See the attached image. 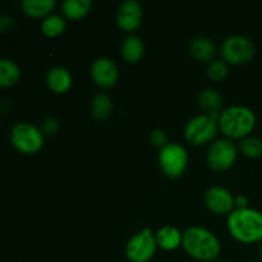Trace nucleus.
I'll return each instance as SVG.
<instances>
[{"label":"nucleus","instance_id":"nucleus-7","mask_svg":"<svg viewBox=\"0 0 262 262\" xmlns=\"http://www.w3.org/2000/svg\"><path fill=\"white\" fill-rule=\"evenodd\" d=\"M220 54L223 60L228 64H246L253 59L256 54V46L251 38L243 35H230L223 41Z\"/></svg>","mask_w":262,"mask_h":262},{"label":"nucleus","instance_id":"nucleus-13","mask_svg":"<svg viewBox=\"0 0 262 262\" xmlns=\"http://www.w3.org/2000/svg\"><path fill=\"white\" fill-rule=\"evenodd\" d=\"M46 84L51 91L56 94H64L73 84V77L66 67L56 66L49 69L46 73Z\"/></svg>","mask_w":262,"mask_h":262},{"label":"nucleus","instance_id":"nucleus-29","mask_svg":"<svg viewBox=\"0 0 262 262\" xmlns=\"http://www.w3.org/2000/svg\"><path fill=\"white\" fill-rule=\"evenodd\" d=\"M260 255H261V258H262V242H261V246H260Z\"/></svg>","mask_w":262,"mask_h":262},{"label":"nucleus","instance_id":"nucleus-4","mask_svg":"<svg viewBox=\"0 0 262 262\" xmlns=\"http://www.w3.org/2000/svg\"><path fill=\"white\" fill-rule=\"evenodd\" d=\"M9 140L13 147L20 154L32 155L42 148L45 135L40 127L30 122H18L12 127Z\"/></svg>","mask_w":262,"mask_h":262},{"label":"nucleus","instance_id":"nucleus-11","mask_svg":"<svg viewBox=\"0 0 262 262\" xmlns=\"http://www.w3.org/2000/svg\"><path fill=\"white\" fill-rule=\"evenodd\" d=\"M204 201L207 209L215 214H230L235 209L234 196L229 189L222 186L210 187L205 193Z\"/></svg>","mask_w":262,"mask_h":262},{"label":"nucleus","instance_id":"nucleus-22","mask_svg":"<svg viewBox=\"0 0 262 262\" xmlns=\"http://www.w3.org/2000/svg\"><path fill=\"white\" fill-rule=\"evenodd\" d=\"M66 27V18L60 14H54V13L43 18L40 25L41 32L48 37H56V36L61 35Z\"/></svg>","mask_w":262,"mask_h":262},{"label":"nucleus","instance_id":"nucleus-24","mask_svg":"<svg viewBox=\"0 0 262 262\" xmlns=\"http://www.w3.org/2000/svg\"><path fill=\"white\" fill-rule=\"evenodd\" d=\"M228 72H229V66L223 59H215L210 61L206 68L207 76L212 81H222L228 76Z\"/></svg>","mask_w":262,"mask_h":262},{"label":"nucleus","instance_id":"nucleus-12","mask_svg":"<svg viewBox=\"0 0 262 262\" xmlns=\"http://www.w3.org/2000/svg\"><path fill=\"white\" fill-rule=\"evenodd\" d=\"M143 19L142 4L137 0H125L117 12V25L120 30L132 32L137 30Z\"/></svg>","mask_w":262,"mask_h":262},{"label":"nucleus","instance_id":"nucleus-8","mask_svg":"<svg viewBox=\"0 0 262 262\" xmlns=\"http://www.w3.org/2000/svg\"><path fill=\"white\" fill-rule=\"evenodd\" d=\"M217 130V119L209 114H200L188 120L184 127V137L192 145L201 146L214 140Z\"/></svg>","mask_w":262,"mask_h":262},{"label":"nucleus","instance_id":"nucleus-14","mask_svg":"<svg viewBox=\"0 0 262 262\" xmlns=\"http://www.w3.org/2000/svg\"><path fill=\"white\" fill-rule=\"evenodd\" d=\"M189 53L196 60L210 63L214 60V56L216 55V46L211 38L199 36L189 43Z\"/></svg>","mask_w":262,"mask_h":262},{"label":"nucleus","instance_id":"nucleus-10","mask_svg":"<svg viewBox=\"0 0 262 262\" xmlns=\"http://www.w3.org/2000/svg\"><path fill=\"white\" fill-rule=\"evenodd\" d=\"M90 74L95 83L104 89H109L117 83L119 78V69L115 61L107 56H100L92 61Z\"/></svg>","mask_w":262,"mask_h":262},{"label":"nucleus","instance_id":"nucleus-28","mask_svg":"<svg viewBox=\"0 0 262 262\" xmlns=\"http://www.w3.org/2000/svg\"><path fill=\"white\" fill-rule=\"evenodd\" d=\"M234 206L235 209H246L248 207V199L246 194H237L234 196Z\"/></svg>","mask_w":262,"mask_h":262},{"label":"nucleus","instance_id":"nucleus-27","mask_svg":"<svg viewBox=\"0 0 262 262\" xmlns=\"http://www.w3.org/2000/svg\"><path fill=\"white\" fill-rule=\"evenodd\" d=\"M14 26V18L8 14L0 15V33H4L10 31Z\"/></svg>","mask_w":262,"mask_h":262},{"label":"nucleus","instance_id":"nucleus-6","mask_svg":"<svg viewBox=\"0 0 262 262\" xmlns=\"http://www.w3.org/2000/svg\"><path fill=\"white\" fill-rule=\"evenodd\" d=\"M161 171L169 178H179L188 165V152L178 142H169L160 148L158 156Z\"/></svg>","mask_w":262,"mask_h":262},{"label":"nucleus","instance_id":"nucleus-15","mask_svg":"<svg viewBox=\"0 0 262 262\" xmlns=\"http://www.w3.org/2000/svg\"><path fill=\"white\" fill-rule=\"evenodd\" d=\"M155 234L158 246L164 251H174L182 246L183 233L173 225H165L160 228Z\"/></svg>","mask_w":262,"mask_h":262},{"label":"nucleus","instance_id":"nucleus-1","mask_svg":"<svg viewBox=\"0 0 262 262\" xmlns=\"http://www.w3.org/2000/svg\"><path fill=\"white\" fill-rule=\"evenodd\" d=\"M182 246L191 257L199 261H215L222 252V245L216 235L211 230L199 225L184 230Z\"/></svg>","mask_w":262,"mask_h":262},{"label":"nucleus","instance_id":"nucleus-5","mask_svg":"<svg viewBox=\"0 0 262 262\" xmlns=\"http://www.w3.org/2000/svg\"><path fill=\"white\" fill-rule=\"evenodd\" d=\"M156 234L150 227L133 234L125 245V256L130 262H148L158 251Z\"/></svg>","mask_w":262,"mask_h":262},{"label":"nucleus","instance_id":"nucleus-20","mask_svg":"<svg viewBox=\"0 0 262 262\" xmlns=\"http://www.w3.org/2000/svg\"><path fill=\"white\" fill-rule=\"evenodd\" d=\"M92 9L91 0H64L61 3L63 14L69 19H81Z\"/></svg>","mask_w":262,"mask_h":262},{"label":"nucleus","instance_id":"nucleus-26","mask_svg":"<svg viewBox=\"0 0 262 262\" xmlns=\"http://www.w3.org/2000/svg\"><path fill=\"white\" fill-rule=\"evenodd\" d=\"M40 129L42 130L43 135H54L59 129V122L54 117L43 118L40 124Z\"/></svg>","mask_w":262,"mask_h":262},{"label":"nucleus","instance_id":"nucleus-2","mask_svg":"<svg viewBox=\"0 0 262 262\" xmlns=\"http://www.w3.org/2000/svg\"><path fill=\"white\" fill-rule=\"evenodd\" d=\"M228 230L241 243L262 242V212L246 207L234 209L227 219Z\"/></svg>","mask_w":262,"mask_h":262},{"label":"nucleus","instance_id":"nucleus-19","mask_svg":"<svg viewBox=\"0 0 262 262\" xmlns=\"http://www.w3.org/2000/svg\"><path fill=\"white\" fill-rule=\"evenodd\" d=\"M25 14L32 18L48 17L56 8L55 0H23L20 3Z\"/></svg>","mask_w":262,"mask_h":262},{"label":"nucleus","instance_id":"nucleus-16","mask_svg":"<svg viewBox=\"0 0 262 262\" xmlns=\"http://www.w3.org/2000/svg\"><path fill=\"white\" fill-rule=\"evenodd\" d=\"M199 102L202 110L206 114L211 115L215 119H219V115L223 110V97L216 90L204 89L199 95Z\"/></svg>","mask_w":262,"mask_h":262},{"label":"nucleus","instance_id":"nucleus-9","mask_svg":"<svg viewBox=\"0 0 262 262\" xmlns=\"http://www.w3.org/2000/svg\"><path fill=\"white\" fill-rule=\"evenodd\" d=\"M237 155V145L229 138H222L214 141L207 148V164L214 170L224 171L235 163Z\"/></svg>","mask_w":262,"mask_h":262},{"label":"nucleus","instance_id":"nucleus-17","mask_svg":"<svg viewBox=\"0 0 262 262\" xmlns=\"http://www.w3.org/2000/svg\"><path fill=\"white\" fill-rule=\"evenodd\" d=\"M120 54L128 63H137L145 54V42L137 35L127 36L120 46Z\"/></svg>","mask_w":262,"mask_h":262},{"label":"nucleus","instance_id":"nucleus-25","mask_svg":"<svg viewBox=\"0 0 262 262\" xmlns=\"http://www.w3.org/2000/svg\"><path fill=\"white\" fill-rule=\"evenodd\" d=\"M150 141L155 146H158L159 148H163L164 146H166L169 143L168 135L164 129H160V128H156V129H152L150 132Z\"/></svg>","mask_w":262,"mask_h":262},{"label":"nucleus","instance_id":"nucleus-30","mask_svg":"<svg viewBox=\"0 0 262 262\" xmlns=\"http://www.w3.org/2000/svg\"><path fill=\"white\" fill-rule=\"evenodd\" d=\"M217 262H228V261H217Z\"/></svg>","mask_w":262,"mask_h":262},{"label":"nucleus","instance_id":"nucleus-3","mask_svg":"<svg viewBox=\"0 0 262 262\" xmlns=\"http://www.w3.org/2000/svg\"><path fill=\"white\" fill-rule=\"evenodd\" d=\"M217 124L229 140H242L255 129L256 114L245 105H230L222 110Z\"/></svg>","mask_w":262,"mask_h":262},{"label":"nucleus","instance_id":"nucleus-21","mask_svg":"<svg viewBox=\"0 0 262 262\" xmlns=\"http://www.w3.org/2000/svg\"><path fill=\"white\" fill-rule=\"evenodd\" d=\"M113 100L105 92H99L91 100V114L96 119H106L112 114Z\"/></svg>","mask_w":262,"mask_h":262},{"label":"nucleus","instance_id":"nucleus-31","mask_svg":"<svg viewBox=\"0 0 262 262\" xmlns=\"http://www.w3.org/2000/svg\"><path fill=\"white\" fill-rule=\"evenodd\" d=\"M0 120H2V118H0Z\"/></svg>","mask_w":262,"mask_h":262},{"label":"nucleus","instance_id":"nucleus-23","mask_svg":"<svg viewBox=\"0 0 262 262\" xmlns=\"http://www.w3.org/2000/svg\"><path fill=\"white\" fill-rule=\"evenodd\" d=\"M238 148L243 155L250 159H258L262 156V141L253 136L242 138L238 143Z\"/></svg>","mask_w":262,"mask_h":262},{"label":"nucleus","instance_id":"nucleus-18","mask_svg":"<svg viewBox=\"0 0 262 262\" xmlns=\"http://www.w3.org/2000/svg\"><path fill=\"white\" fill-rule=\"evenodd\" d=\"M20 79V68L14 60L0 58V89L17 84Z\"/></svg>","mask_w":262,"mask_h":262}]
</instances>
